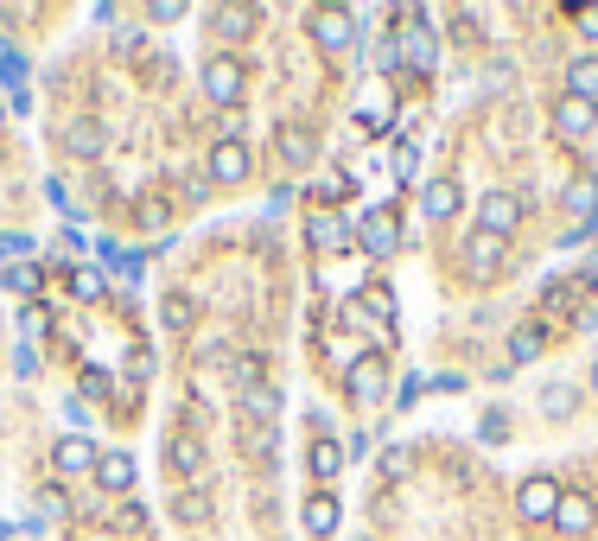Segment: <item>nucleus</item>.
I'll list each match as a JSON object with an SVG mask.
<instances>
[{
    "mask_svg": "<svg viewBox=\"0 0 598 541\" xmlns=\"http://www.w3.org/2000/svg\"><path fill=\"white\" fill-rule=\"evenodd\" d=\"M172 465H179V471H185V478H191V471H198V465H204V452H198V440H172Z\"/></svg>",
    "mask_w": 598,
    "mask_h": 541,
    "instance_id": "nucleus-30",
    "label": "nucleus"
},
{
    "mask_svg": "<svg viewBox=\"0 0 598 541\" xmlns=\"http://www.w3.org/2000/svg\"><path fill=\"white\" fill-rule=\"evenodd\" d=\"M554 128L567 134V141L592 134V128H598V102H586V96H554Z\"/></svg>",
    "mask_w": 598,
    "mask_h": 541,
    "instance_id": "nucleus-4",
    "label": "nucleus"
},
{
    "mask_svg": "<svg viewBox=\"0 0 598 541\" xmlns=\"http://www.w3.org/2000/svg\"><path fill=\"white\" fill-rule=\"evenodd\" d=\"M497 261H503V242H490V236H471V249H465V268H471V281H490V274H497Z\"/></svg>",
    "mask_w": 598,
    "mask_h": 541,
    "instance_id": "nucleus-17",
    "label": "nucleus"
},
{
    "mask_svg": "<svg viewBox=\"0 0 598 541\" xmlns=\"http://www.w3.org/2000/svg\"><path fill=\"white\" fill-rule=\"evenodd\" d=\"M554 503H560V491L548 478H529L516 491V510H522V522H554Z\"/></svg>",
    "mask_w": 598,
    "mask_h": 541,
    "instance_id": "nucleus-10",
    "label": "nucleus"
},
{
    "mask_svg": "<svg viewBox=\"0 0 598 541\" xmlns=\"http://www.w3.org/2000/svg\"><path fill=\"white\" fill-rule=\"evenodd\" d=\"M567 211H573V217H586V223L598 217V185H592V179H579V185L567 191Z\"/></svg>",
    "mask_w": 598,
    "mask_h": 541,
    "instance_id": "nucleus-26",
    "label": "nucleus"
},
{
    "mask_svg": "<svg viewBox=\"0 0 598 541\" xmlns=\"http://www.w3.org/2000/svg\"><path fill=\"white\" fill-rule=\"evenodd\" d=\"M401 58H408V45H401V39H382V45H376V71H389V77H395V71H401Z\"/></svg>",
    "mask_w": 598,
    "mask_h": 541,
    "instance_id": "nucleus-29",
    "label": "nucleus"
},
{
    "mask_svg": "<svg viewBox=\"0 0 598 541\" xmlns=\"http://www.w3.org/2000/svg\"><path fill=\"white\" fill-rule=\"evenodd\" d=\"M382 478H408V452H401V446L382 452Z\"/></svg>",
    "mask_w": 598,
    "mask_h": 541,
    "instance_id": "nucleus-35",
    "label": "nucleus"
},
{
    "mask_svg": "<svg viewBox=\"0 0 598 541\" xmlns=\"http://www.w3.org/2000/svg\"><path fill=\"white\" fill-rule=\"evenodd\" d=\"M0 121H7V102H0Z\"/></svg>",
    "mask_w": 598,
    "mask_h": 541,
    "instance_id": "nucleus-46",
    "label": "nucleus"
},
{
    "mask_svg": "<svg viewBox=\"0 0 598 541\" xmlns=\"http://www.w3.org/2000/svg\"><path fill=\"white\" fill-rule=\"evenodd\" d=\"M64 153H77V160H96V153H102V128H96L90 115L64 128Z\"/></svg>",
    "mask_w": 598,
    "mask_h": 541,
    "instance_id": "nucleus-16",
    "label": "nucleus"
},
{
    "mask_svg": "<svg viewBox=\"0 0 598 541\" xmlns=\"http://www.w3.org/2000/svg\"><path fill=\"white\" fill-rule=\"evenodd\" d=\"M312 39H319V51H350L357 45V13H338V7L312 13Z\"/></svg>",
    "mask_w": 598,
    "mask_h": 541,
    "instance_id": "nucleus-3",
    "label": "nucleus"
},
{
    "mask_svg": "<svg viewBox=\"0 0 598 541\" xmlns=\"http://www.w3.org/2000/svg\"><path fill=\"white\" fill-rule=\"evenodd\" d=\"M592 516H598V510H592L586 491H560V503H554V529H560V535H586Z\"/></svg>",
    "mask_w": 598,
    "mask_h": 541,
    "instance_id": "nucleus-8",
    "label": "nucleus"
},
{
    "mask_svg": "<svg viewBox=\"0 0 598 541\" xmlns=\"http://www.w3.org/2000/svg\"><path fill=\"white\" fill-rule=\"evenodd\" d=\"M306 242H312V249H319V255H325V249H344V223L319 211V217L306 223Z\"/></svg>",
    "mask_w": 598,
    "mask_h": 541,
    "instance_id": "nucleus-20",
    "label": "nucleus"
},
{
    "mask_svg": "<svg viewBox=\"0 0 598 541\" xmlns=\"http://www.w3.org/2000/svg\"><path fill=\"white\" fill-rule=\"evenodd\" d=\"M592 389H598V363H592Z\"/></svg>",
    "mask_w": 598,
    "mask_h": 541,
    "instance_id": "nucleus-45",
    "label": "nucleus"
},
{
    "mask_svg": "<svg viewBox=\"0 0 598 541\" xmlns=\"http://www.w3.org/2000/svg\"><path fill=\"white\" fill-rule=\"evenodd\" d=\"M115 529H121V535H140V529H147V510H140V503H121Z\"/></svg>",
    "mask_w": 598,
    "mask_h": 541,
    "instance_id": "nucleus-33",
    "label": "nucleus"
},
{
    "mask_svg": "<svg viewBox=\"0 0 598 541\" xmlns=\"http://www.w3.org/2000/svg\"><path fill=\"white\" fill-rule=\"evenodd\" d=\"M350 541H363V535H350Z\"/></svg>",
    "mask_w": 598,
    "mask_h": 541,
    "instance_id": "nucleus-48",
    "label": "nucleus"
},
{
    "mask_svg": "<svg viewBox=\"0 0 598 541\" xmlns=\"http://www.w3.org/2000/svg\"><path fill=\"white\" fill-rule=\"evenodd\" d=\"M39 516H45V522H64V516H70L64 491H45V497H39Z\"/></svg>",
    "mask_w": 598,
    "mask_h": 541,
    "instance_id": "nucleus-34",
    "label": "nucleus"
},
{
    "mask_svg": "<svg viewBox=\"0 0 598 541\" xmlns=\"http://www.w3.org/2000/svg\"><path fill=\"white\" fill-rule=\"evenodd\" d=\"M102 287H109V281H102V268H77V274H70V293H77V300H96Z\"/></svg>",
    "mask_w": 598,
    "mask_h": 541,
    "instance_id": "nucleus-28",
    "label": "nucleus"
},
{
    "mask_svg": "<svg viewBox=\"0 0 598 541\" xmlns=\"http://www.w3.org/2000/svg\"><path fill=\"white\" fill-rule=\"evenodd\" d=\"M516 223H522V198H516V191H484V198H478V236H490V242H503L509 230H516Z\"/></svg>",
    "mask_w": 598,
    "mask_h": 541,
    "instance_id": "nucleus-1",
    "label": "nucleus"
},
{
    "mask_svg": "<svg viewBox=\"0 0 598 541\" xmlns=\"http://www.w3.org/2000/svg\"><path fill=\"white\" fill-rule=\"evenodd\" d=\"M567 96L598 102V58H573V64H567Z\"/></svg>",
    "mask_w": 598,
    "mask_h": 541,
    "instance_id": "nucleus-18",
    "label": "nucleus"
},
{
    "mask_svg": "<svg viewBox=\"0 0 598 541\" xmlns=\"http://www.w3.org/2000/svg\"><path fill=\"white\" fill-rule=\"evenodd\" d=\"M160 319H166V331H191V325H198V306H191V293H166Z\"/></svg>",
    "mask_w": 598,
    "mask_h": 541,
    "instance_id": "nucleus-21",
    "label": "nucleus"
},
{
    "mask_svg": "<svg viewBox=\"0 0 598 541\" xmlns=\"http://www.w3.org/2000/svg\"><path fill=\"white\" fill-rule=\"evenodd\" d=\"M541 351H548V331H541V325H516V338H509V357H503V370H516V363H535Z\"/></svg>",
    "mask_w": 598,
    "mask_h": 541,
    "instance_id": "nucleus-14",
    "label": "nucleus"
},
{
    "mask_svg": "<svg viewBox=\"0 0 598 541\" xmlns=\"http://www.w3.org/2000/svg\"><path fill=\"white\" fill-rule=\"evenodd\" d=\"M20 331H26V338H45V331H51V312H45V306H26V312H20Z\"/></svg>",
    "mask_w": 598,
    "mask_h": 541,
    "instance_id": "nucleus-31",
    "label": "nucleus"
},
{
    "mask_svg": "<svg viewBox=\"0 0 598 541\" xmlns=\"http://www.w3.org/2000/svg\"><path fill=\"white\" fill-rule=\"evenodd\" d=\"M210 179H217V185H242V179H249V147H242V141H217V147H210Z\"/></svg>",
    "mask_w": 598,
    "mask_h": 541,
    "instance_id": "nucleus-7",
    "label": "nucleus"
},
{
    "mask_svg": "<svg viewBox=\"0 0 598 541\" xmlns=\"http://www.w3.org/2000/svg\"><path fill=\"white\" fill-rule=\"evenodd\" d=\"M0 281H7L13 293H32V287H39V274H32V268H7V274H0Z\"/></svg>",
    "mask_w": 598,
    "mask_h": 541,
    "instance_id": "nucleus-37",
    "label": "nucleus"
},
{
    "mask_svg": "<svg viewBox=\"0 0 598 541\" xmlns=\"http://www.w3.org/2000/svg\"><path fill=\"white\" fill-rule=\"evenodd\" d=\"M0 71H7V83H13V90H26V58H20V51H7V58H0Z\"/></svg>",
    "mask_w": 598,
    "mask_h": 541,
    "instance_id": "nucleus-38",
    "label": "nucleus"
},
{
    "mask_svg": "<svg viewBox=\"0 0 598 541\" xmlns=\"http://www.w3.org/2000/svg\"><path fill=\"white\" fill-rule=\"evenodd\" d=\"M242 83H249V77H242V64H236V58H210V64H204V96L217 102V109H236Z\"/></svg>",
    "mask_w": 598,
    "mask_h": 541,
    "instance_id": "nucleus-2",
    "label": "nucleus"
},
{
    "mask_svg": "<svg viewBox=\"0 0 598 541\" xmlns=\"http://www.w3.org/2000/svg\"><path fill=\"white\" fill-rule=\"evenodd\" d=\"M96 484H102L109 497L134 491V459H128V452H102V459H96Z\"/></svg>",
    "mask_w": 598,
    "mask_h": 541,
    "instance_id": "nucleus-12",
    "label": "nucleus"
},
{
    "mask_svg": "<svg viewBox=\"0 0 598 541\" xmlns=\"http://www.w3.org/2000/svg\"><path fill=\"white\" fill-rule=\"evenodd\" d=\"M573 408H579V395L567 389V382H548V389H541V414H548V421H567Z\"/></svg>",
    "mask_w": 598,
    "mask_h": 541,
    "instance_id": "nucleus-23",
    "label": "nucleus"
},
{
    "mask_svg": "<svg viewBox=\"0 0 598 541\" xmlns=\"http://www.w3.org/2000/svg\"><path fill=\"white\" fill-rule=\"evenodd\" d=\"M459 204H465V191H459V179H433V185H427V217H433V223H446V217H459Z\"/></svg>",
    "mask_w": 598,
    "mask_h": 541,
    "instance_id": "nucleus-15",
    "label": "nucleus"
},
{
    "mask_svg": "<svg viewBox=\"0 0 598 541\" xmlns=\"http://www.w3.org/2000/svg\"><path fill=\"white\" fill-rule=\"evenodd\" d=\"M395 179H401V185L414 179V147H395Z\"/></svg>",
    "mask_w": 598,
    "mask_h": 541,
    "instance_id": "nucleus-41",
    "label": "nucleus"
},
{
    "mask_svg": "<svg viewBox=\"0 0 598 541\" xmlns=\"http://www.w3.org/2000/svg\"><path fill=\"white\" fill-rule=\"evenodd\" d=\"M363 312L389 325V319H395V287H389V281H369V287H363Z\"/></svg>",
    "mask_w": 598,
    "mask_h": 541,
    "instance_id": "nucleus-22",
    "label": "nucleus"
},
{
    "mask_svg": "<svg viewBox=\"0 0 598 541\" xmlns=\"http://www.w3.org/2000/svg\"><path fill=\"white\" fill-rule=\"evenodd\" d=\"M382 389H389V363H382L376 351H363V357H350V395H363V401H376Z\"/></svg>",
    "mask_w": 598,
    "mask_h": 541,
    "instance_id": "nucleus-6",
    "label": "nucleus"
},
{
    "mask_svg": "<svg viewBox=\"0 0 598 541\" xmlns=\"http://www.w3.org/2000/svg\"><path fill=\"white\" fill-rule=\"evenodd\" d=\"M51 459H58V471H96V459H102V452H96L90 440H83V433H64Z\"/></svg>",
    "mask_w": 598,
    "mask_h": 541,
    "instance_id": "nucleus-13",
    "label": "nucleus"
},
{
    "mask_svg": "<svg viewBox=\"0 0 598 541\" xmlns=\"http://www.w3.org/2000/svg\"><path fill=\"white\" fill-rule=\"evenodd\" d=\"M147 13H153V20H160V26H172V20H185V7H179V0H153V7H147Z\"/></svg>",
    "mask_w": 598,
    "mask_h": 541,
    "instance_id": "nucleus-39",
    "label": "nucleus"
},
{
    "mask_svg": "<svg viewBox=\"0 0 598 541\" xmlns=\"http://www.w3.org/2000/svg\"><path fill=\"white\" fill-rule=\"evenodd\" d=\"M338 522H344V510H338V497H331V491H312L306 497V535L312 541H331V535H338Z\"/></svg>",
    "mask_w": 598,
    "mask_h": 541,
    "instance_id": "nucleus-11",
    "label": "nucleus"
},
{
    "mask_svg": "<svg viewBox=\"0 0 598 541\" xmlns=\"http://www.w3.org/2000/svg\"><path fill=\"white\" fill-rule=\"evenodd\" d=\"M236 389H268V370H261V357H236Z\"/></svg>",
    "mask_w": 598,
    "mask_h": 541,
    "instance_id": "nucleus-27",
    "label": "nucleus"
},
{
    "mask_svg": "<svg viewBox=\"0 0 598 541\" xmlns=\"http://www.w3.org/2000/svg\"><path fill=\"white\" fill-rule=\"evenodd\" d=\"M280 153H287V160H312V134H280Z\"/></svg>",
    "mask_w": 598,
    "mask_h": 541,
    "instance_id": "nucleus-32",
    "label": "nucleus"
},
{
    "mask_svg": "<svg viewBox=\"0 0 598 541\" xmlns=\"http://www.w3.org/2000/svg\"><path fill=\"white\" fill-rule=\"evenodd\" d=\"M306 465L319 471V478H338V471H344V446L338 440H319V446L306 452Z\"/></svg>",
    "mask_w": 598,
    "mask_h": 541,
    "instance_id": "nucleus-25",
    "label": "nucleus"
},
{
    "mask_svg": "<svg viewBox=\"0 0 598 541\" xmlns=\"http://www.w3.org/2000/svg\"><path fill=\"white\" fill-rule=\"evenodd\" d=\"M579 26H586V39H598V7H586V13H579Z\"/></svg>",
    "mask_w": 598,
    "mask_h": 541,
    "instance_id": "nucleus-44",
    "label": "nucleus"
},
{
    "mask_svg": "<svg viewBox=\"0 0 598 541\" xmlns=\"http://www.w3.org/2000/svg\"><path fill=\"white\" fill-rule=\"evenodd\" d=\"M420 389H427V382H420V376H408V382H401V395H395V401H401V408H414V401H420Z\"/></svg>",
    "mask_w": 598,
    "mask_h": 541,
    "instance_id": "nucleus-43",
    "label": "nucleus"
},
{
    "mask_svg": "<svg viewBox=\"0 0 598 541\" xmlns=\"http://www.w3.org/2000/svg\"><path fill=\"white\" fill-rule=\"evenodd\" d=\"M274 414H280V395H274V389H249V395H242V421L274 427Z\"/></svg>",
    "mask_w": 598,
    "mask_h": 541,
    "instance_id": "nucleus-19",
    "label": "nucleus"
},
{
    "mask_svg": "<svg viewBox=\"0 0 598 541\" xmlns=\"http://www.w3.org/2000/svg\"><path fill=\"white\" fill-rule=\"evenodd\" d=\"M210 26H217L223 39H242V32L255 26V7H217V13H210Z\"/></svg>",
    "mask_w": 598,
    "mask_h": 541,
    "instance_id": "nucleus-24",
    "label": "nucleus"
},
{
    "mask_svg": "<svg viewBox=\"0 0 598 541\" xmlns=\"http://www.w3.org/2000/svg\"><path fill=\"white\" fill-rule=\"evenodd\" d=\"M140 223H147V230H166V204L160 198H140Z\"/></svg>",
    "mask_w": 598,
    "mask_h": 541,
    "instance_id": "nucleus-36",
    "label": "nucleus"
},
{
    "mask_svg": "<svg viewBox=\"0 0 598 541\" xmlns=\"http://www.w3.org/2000/svg\"><path fill=\"white\" fill-rule=\"evenodd\" d=\"M503 427H509V421H503V414H497V408H490V414H484V421H478V433H484V440H503Z\"/></svg>",
    "mask_w": 598,
    "mask_h": 541,
    "instance_id": "nucleus-42",
    "label": "nucleus"
},
{
    "mask_svg": "<svg viewBox=\"0 0 598 541\" xmlns=\"http://www.w3.org/2000/svg\"><path fill=\"white\" fill-rule=\"evenodd\" d=\"M147 376H153V357L134 351V357H128V382H147Z\"/></svg>",
    "mask_w": 598,
    "mask_h": 541,
    "instance_id": "nucleus-40",
    "label": "nucleus"
},
{
    "mask_svg": "<svg viewBox=\"0 0 598 541\" xmlns=\"http://www.w3.org/2000/svg\"><path fill=\"white\" fill-rule=\"evenodd\" d=\"M0 541H7V529H0Z\"/></svg>",
    "mask_w": 598,
    "mask_h": 541,
    "instance_id": "nucleus-47",
    "label": "nucleus"
},
{
    "mask_svg": "<svg viewBox=\"0 0 598 541\" xmlns=\"http://www.w3.org/2000/svg\"><path fill=\"white\" fill-rule=\"evenodd\" d=\"M408 26H414L408 32V64L427 77L433 64H439V39H433V26H427V13H420V7H408Z\"/></svg>",
    "mask_w": 598,
    "mask_h": 541,
    "instance_id": "nucleus-5",
    "label": "nucleus"
},
{
    "mask_svg": "<svg viewBox=\"0 0 598 541\" xmlns=\"http://www.w3.org/2000/svg\"><path fill=\"white\" fill-rule=\"evenodd\" d=\"M357 242H363V255H395V242H401V230H395V217L389 211H369L363 217V230H357Z\"/></svg>",
    "mask_w": 598,
    "mask_h": 541,
    "instance_id": "nucleus-9",
    "label": "nucleus"
}]
</instances>
